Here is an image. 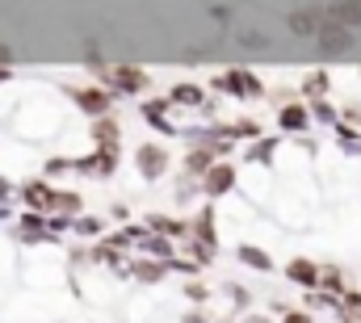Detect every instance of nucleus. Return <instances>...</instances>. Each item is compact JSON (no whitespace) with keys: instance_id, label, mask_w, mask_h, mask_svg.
<instances>
[{"instance_id":"obj_1","label":"nucleus","mask_w":361,"mask_h":323,"mask_svg":"<svg viewBox=\"0 0 361 323\" xmlns=\"http://www.w3.org/2000/svg\"><path fill=\"white\" fill-rule=\"evenodd\" d=\"M290 277H294V281H302V286H315V281H319V273H315L307 260H294V264H290Z\"/></svg>"},{"instance_id":"obj_2","label":"nucleus","mask_w":361,"mask_h":323,"mask_svg":"<svg viewBox=\"0 0 361 323\" xmlns=\"http://www.w3.org/2000/svg\"><path fill=\"white\" fill-rule=\"evenodd\" d=\"M281 323H311V315H307V311H290Z\"/></svg>"}]
</instances>
